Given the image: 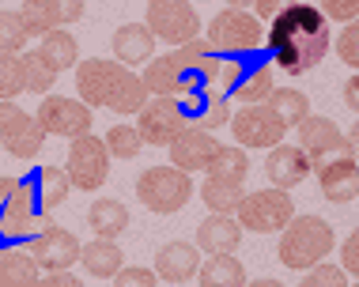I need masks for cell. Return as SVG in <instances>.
Segmentation results:
<instances>
[{
  "label": "cell",
  "mask_w": 359,
  "mask_h": 287,
  "mask_svg": "<svg viewBox=\"0 0 359 287\" xmlns=\"http://www.w3.org/2000/svg\"><path fill=\"white\" fill-rule=\"evenodd\" d=\"M322 12L325 23H355L359 15V4L355 0H325V4H314Z\"/></svg>",
  "instance_id": "cell-39"
},
{
  "label": "cell",
  "mask_w": 359,
  "mask_h": 287,
  "mask_svg": "<svg viewBox=\"0 0 359 287\" xmlns=\"http://www.w3.org/2000/svg\"><path fill=\"white\" fill-rule=\"evenodd\" d=\"M291 216H295V200H291V193H284V189H257V193H246L242 204L235 208V223L242 231H254V234L284 231Z\"/></svg>",
  "instance_id": "cell-8"
},
{
  "label": "cell",
  "mask_w": 359,
  "mask_h": 287,
  "mask_svg": "<svg viewBox=\"0 0 359 287\" xmlns=\"http://www.w3.org/2000/svg\"><path fill=\"white\" fill-rule=\"evenodd\" d=\"M197 280L201 287H246V269L235 253H216L208 261H201Z\"/></svg>",
  "instance_id": "cell-28"
},
{
  "label": "cell",
  "mask_w": 359,
  "mask_h": 287,
  "mask_svg": "<svg viewBox=\"0 0 359 287\" xmlns=\"http://www.w3.org/2000/svg\"><path fill=\"white\" fill-rule=\"evenodd\" d=\"M265 106L276 113L284 129H295L299 121L310 118V99L303 91H295V88H273V94L265 99Z\"/></svg>",
  "instance_id": "cell-31"
},
{
  "label": "cell",
  "mask_w": 359,
  "mask_h": 287,
  "mask_svg": "<svg viewBox=\"0 0 359 287\" xmlns=\"http://www.w3.org/2000/svg\"><path fill=\"white\" fill-rule=\"evenodd\" d=\"M250 174V155L242 148H219L216 159L208 162V178L219 181H246Z\"/></svg>",
  "instance_id": "cell-33"
},
{
  "label": "cell",
  "mask_w": 359,
  "mask_h": 287,
  "mask_svg": "<svg viewBox=\"0 0 359 287\" xmlns=\"http://www.w3.org/2000/svg\"><path fill=\"white\" fill-rule=\"evenodd\" d=\"M299 287H352V280L337 269V265H314V269L306 272V280H299Z\"/></svg>",
  "instance_id": "cell-38"
},
{
  "label": "cell",
  "mask_w": 359,
  "mask_h": 287,
  "mask_svg": "<svg viewBox=\"0 0 359 287\" xmlns=\"http://www.w3.org/2000/svg\"><path fill=\"white\" fill-rule=\"evenodd\" d=\"M38 57L61 76L65 69H76V64H80V46H76V38L69 31H50L38 42Z\"/></svg>",
  "instance_id": "cell-30"
},
{
  "label": "cell",
  "mask_w": 359,
  "mask_h": 287,
  "mask_svg": "<svg viewBox=\"0 0 359 287\" xmlns=\"http://www.w3.org/2000/svg\"><path fill=\"white\" fill-rule=\"evenodd\" d=\"M19 64H23V83H27V91H31V94H50L57 72L42 61V57H38V50H23V53H19Z\"/></svg>",
  "instance_id": "cell-34"
},
{
  "label": "cell",
  "mask_w": 359,
  "mask_h": 287,
  "mask_svg": "<svg viewBox=\"0 0 359 287\" xmlns=\"http://www.w3.org/2000/svg\"><path fill=\"white\" fill-rule=\"evenodd\" d=\"M201 269V250L193 242H167L159 253H155V276L167 284H186L193 280Z\"/></svg>",
  "instance_id": "cell-21"
},
{
  "label": "cell",
  "mask_w": 359,
  "mask_h": 287,
  "mask_svg": "<svg viewBox=\"0 0 359 287\" xmlns=\"http://www.w3.org/2000/svg\"><path fill=\"white\" fill-rule=\"evenodd\" d=\"M38 129L46 136H65V140H80L91 132V110L83 106L80 99H61V94H50L42 99V106L34 113Z\"/></svg>",
  "instance_id": "cell-12"
},
{
  "label": "cell",
  "mask_w": 359,
  "mask_h": 287,
  "mask_svg": "<svg viewBox=\"0 0 359 287\" xmlns=\"http://www.w3.org/2000/svg\"><path fill=\"white\" fill-rule=\"evenodd\" d=\"M352 287H355V280H352Z\"/></svg>",
  "instance_id": "cell-48"
},
{
  "label": "cell",
  "mask_w": 359,
  "mask_h": 287,
  "mask_svg": "<svg viewBox=\"0 0 359 287\" xmlns=\"http://www.w3.org/2000/svg\"><path fill=\"white\" fill-rule=\"evenodd\" d=\"M38 284V265L27 253L8 250L0 253V287H34Z\"/></svg>",
  "instance_id": "cell-32"
},
{
  "label": "cell",
  "mask_w": 359,
  "mask_h": 287,
  "mask_svg": "<svg viewBox=\"0 0 359 287\" xmlns=\"http://www.w3.org/2000/svg\"><path fill=\"white\" fill-rule=\"evenodd\" d=\"M269 53L276 57V69L287 76H303L322 64L329 53V23L314 4H284L265 34Z\"/></svg>",
  "instance_id": "cell-1"
},
{
  "label": "cell",
  "mask_w": 359,
  "mask_h": 287,
  "mask_svg": "<svg viewBox=\"0 0 359 287\" xmlns=\"http://www.w3.org/2000/svg\"><path fill=\"white\" fill-rule=\"evenodd\" d=\"M19 189V178H12V174H0V208L12 200V193Z\"/></svg>",
  "instance_id": "cell-45"
},
{
  "label": "cell",
  "mask_w": 359,
  "mask_h": 287,
  "mask_svg": "<svg viewBox=\"0 0 359 287\" xmlns=\"http://www.w3.org/2000/svg\"><path fill=\"white\" fill-rule=\"evenodd\" d=\"M219 57L205 38H193L182 50H170L148 61L140 83L151 99H189V94H216Z\"/></svg>",
  "instance_id": "cell-2"
},
{
  "label": "cell",
  "mask_w": 359,
  "mask_h": 287,
  "mask_svg": "<svg viewBox=\"0 0 359 287\" xmlns=\"http://www.w3.org/2000/svg\"><path fill=\"white\" fill-rule=\"evenodd\" d=\"M34 287H83V280H76L72 272H46V276H38Z\"/></svg>",
  "instance_id": "cell-43"
},
{
  "label": "cell",
  "mask_w": 359,
  "mask_h": 287,
  "mask_svg": "<svg viewBox=\"0 0 359 287\" xmlns=\"http://www.w3.org/2000/svg\"><path fill=\"white\" fill-rule=\"evenodd\" d=\"M106 151H110V159H137L140 151H144V144H140V132L133 129V125H114L110 132H106Z\"/></svg>",
  "instance_id": "cell-35"
},
{
  "label": "cell",
  "mask_w": 359,
  "mask_h": 287,
  "mask_svg": "<svg viewBox=\"0 0 359 287\" xmlns=\"http://www.w3.org/2000/svg\"><path fill=\"white\" fill-rule=\"evenodd\" d=\"M159 280H155L151 269H140V265H125V269L114 276V287H155Z\"/></svg>",
  "instance_id": "cell-41"
},
{
  "label": "cell",
  "mask_w": 359,
  "mask_h": 287,
  "mask_svg": "<svg viewBox=\"0 0 359 287\" xmlns=\"http://www.w3.org/2000/svg\"><path fill=\"white\" fill-rule=\"evenodd\" d=\"M231 132H235L238 148H269L273 151L276 144H284V125H280V118L273 110L261 102V106H242V110H231Z\"/></svg>",
  "instance_id": "cell-13"
},
{
  "label": "cell",
  "mask_w": 359,
  "mask_h": 287,
  "mask_svg": "<svg viewBox=\"0 0 359 287\" xmlns=\"http://www.w3.org/2000/svg\"><path fill=\"white\" fill-rule=\"evenodd\" d=\"M197 186L189 181V174L174 167H151L137 178V197L148 212H159V216H174L193 200Z\"/></svg>",
  "instance_id": "cell-7"
},
{
  "label": "cell",
  "mask_w": 359,
  "mask_h": 287,
  "mask_svg": "<svg viewBox=\"0 0 359 287\" xmlns=\"http://www.w3.org/2000/svg\"><path fill=\"white\" fill-rule=\"evenodd\" d=\"M65 174H69L72 189H87V193L102 189L106 174H110V151H106V144L95 136V132L72 140L69 162H65Z\"/></svg>",
  "instance_id": "cell-11"
},
{
  "label": "cell",
  "mask_w": 359,
  "mask_h": 287,
  "mask_svg": "<svg viewBox=\"0 0 359 287\" xmlns=\"http://www.w3.org/2000/svg\"><path fill=\"white\" fill-rule=\"evenodd\" d=\"M23 46H27V31H23V23H19V15L15 12H0V53L19 57Z\"/></svg>",
  "instance_id": "cell-37"
},
{
  "label": "cell",
  "mask_w": 359,
  "mask_h": 287,
  "mask_svg": "<svg viewBox=\"0 0 359 287\" xmlns=\"http://www.w3.org/2000/svg\"><path fill=\"white\" fill-rule=\"evenodd\" d=\"M246 8H254L250 15H254L257 23H261V19H276V12H280V4H276V0H257V4H246Z\"/></svg>",
  "instance_id": "cell-44"
},
{
  "label": "cell",
  "mask_w": 359,
  "mask_h": 287,
  "mask_svg": "<svg viewBox=\"0 0 359 287\" xmlns=\"http://www.w3.org/2000/svg\"><path fill=\"white\" fill-rule=\"evenodd\" d=\"M155 53V38L144 23H125L114 31V61L133 69V64H148Z\"/></svg>",
  "instance_id": "cell-23"
},
{
  "label": "cell",
  "mask_w": 359,
  "mask_h": 287,
  "mask_svg": "<svg viewBox=\"0 0 359 287\" xmlns=\"http://www.w3.org/2000/svg\"><path fill=\"white\" fill-rule=\"evenodd\" d=\"M80 261L83 269L95 276V280H114L125 269V257L118 242H106V238H95V242L80 246Z\"/></svg>",
  "instance_id": "cell-27"
},
{
  "label": "cell",
  "mask_w": 359,
  "mask_h": 287,
  "mask_svg": "<svg viewBox=\"0 0 359 287\" xmlns=\"http://www.w3.org/2000/svg\"><path fill=\"white\" fill-rule=\"evenodd\" d=\"M27 181H31L34 200H38V212H42L46 219H50L57 208L69 200V193H72V181H69V174H65L61 167H38Z\"/></svg>",
  "instance_id": "cell-22"
},
{
  "label": "cell",
  "mask_w": 359,
  "mask_h": 287,
  "mask_svg": "<svg viewBox=\"0 0 359 287\" xmlns=\"http://www.w3.org/2000/svg\"><path fill=\"white\" fill-rule=\"evenodd\" d=\"M76 91L87 110H114V113H140L144 102L151 99L144 91L140 76L118 61L91 57L76 64Z\"/></svg>",
  "instance_id": "cell-3"
},
{
  "label": "cell",
  "mask_w": 359,
  "mask_h": 287,
  "mask_svg": "<svg viewBox=\"0 0 359 287\" xmlns=\"http://www.w3.org/2000/svg\"><path fill=\"white\" fill-rule=\"evenodd\" d=\"M223 144L205 129H186L178 140L170 144V167L182 170V174H197V170H208V162L216 159V151Z\"/></svg>",
  "instance_id": "cell-18"
},
{
  "label": "cell",
  "mask_w": 359,
  "mask_h": 287,
  "mask_svg": "<svg viewBox=\"0 0 359 287\" xmlns=\"http://www.w3.org/2000/svg\"><path fill=\"white\" fill-rule=\"evenodd\" d=\"M31 261L46 272H69L76 261H80V238L65 227H42L34 238H31Z\"/></svg>",
  "instance_id": "cell-16"
},
{
  "label": "cell",
  "mask_w": 359,
  "mask_h": 287,
  "mask_svg": "<svg viewBox=\"0 0 359 287\" xmlns=\"http://www.w3.org/2000/svg\"><path fill=\"white\" fill-rule=\"evenodd\" d=\"M295 132H299V151L310 159V167L333 159V155H344V129L337 125V121L310 113L306 121L295 125Z\"/></svg>",
  "instance_id": "cell-17"
},
{
  "label": "cell",
  "mask_w": 359,
  "mask_h": 287,
  "mask_svg": "<svg viewBox=\"0 0 359 287\" xmlns=\"http://www.w3.org/2000/svg\"><path fill=\"white\" fill-rule=\"evenodd\" d=\"M310 170H314L310 159L299 148H291V144H276V148L265 155V174H269V181H273V189H284V193L291 186H299V181H306Z\"/></svg>",
  "instance_id": "cell-20"
},
{
  "label": "cell",
  "mask_w": 359,
  "mask_h": 287,
  "mask_svg": "<svg viewBox=\"0 0 359 287\" xmlns=\"http://www.w3.org/2000/svg\"><path fill=\"white\" fill-rule=\"evenodd\" d=\"M337 269H341L348 280L359 272V234H355V231L344 238V246H341V265H337Z\"/></svg>",
  "instance_id": "cell-42"
},
{
  "label": "cell",
  "mask_w": 359,
  "mask_h": 287,
  "mask_svg": "<svg viewBox=\"0 0 359 287\" xmlns=\"http://www.w3.org/2000/svg\"><path fill=\"white\" fill-rule=\"evenodd\" d=\"M140 144H151V148H170L182 132L189 129V118L182 110L178 99H148L144 110L137 113V125Z\"/></svg>",
  "instance_id": "cell-10"
},
{
  "label": "cell",
  "mask_w": 359,
  "mask_h": 287,
  "mask_svg": "<svg viewBox=\"0 0 359 287\" xmlns=\"http://www.w3.org/2000/svg\"><path fill=\"white\" fill-rule=\"evenodd\" d=\"M182 110H186L189 125L193 129H223L231 121V102L223 99V94H189V99H178Z\"/></svg>",
  "instance_id": "cell-25"
},
{
  "label": "cell",
  "mask_w": 359,
  "mask_h": 287,
  "mask_svg": "<svg viewBox=\"0 0 359 287\" xmlns=\"http://www.w3.org/2000/svg\"><path fill=\"white\" fill-rule=\"evenodd\" d=\"M83 8L80 0H27V4H19V23H23L27 38H46L50 31H65L69 23L76 19H83Z\"/></svg>",
  "instance_id": "cell-15"
},
{
  "label": "cell",
  "mask_w": 359,
  "mask_h": 287,
  "mask_svg": "<svg viewBox=\"0 0 359 287\" xmlns=\"http://www.w3.org/2000/svg\"><path fill=\"white\" fill-rule=\"evenodd\" d=\"M144 27L151 31L155 42H167L174 50L189 46L193 38L201 34L197 8L186 4V0H151V4L144 8Z\"/></svg>",
  "instance_id": "cell-9"
},
{
  "label": "cell",
  "mask_w": 359,
  "mask_h": 287,
  "mask_svg": "<svg viewBox=\"0 0 359 287\" xmlns=\"http://www.w3.org/2000/svg\"><path fill=\"white\" fill-rule=\"evenodd\" d=\"M0 144L15 159H34L46 144V132L19 102H0Z\"/></svg>",
  "instance_id": "cell-14"
},
{
  "label": "cell",
  "mask_w": 359,
  "mask_h": 287,
  "mask_svg": "<svg viewBox=\"0 0 359 287\" xmlns=\"http://www.w3.org/2000/svg\"><path fill=\"white\" fill-rule=\"evenodd\" d=\"M344 106L348 110H359V80H355V76L344 83Z\"/></svg>",
  "instance_id": "cell-46"
},
{
  "label": "cell",
  "mask_w": 359,
  "mask_h": 287,
  "mask_svg": "<svg viewBox=\"0 0 359 287\" xmlns=\"http://www.w3.org/2000/svg\"><path fill=\"white\" fill-rule=\"evenodd\" d=\"M238 242H242V227L235 223V216H208L197 227V250H205L208 257L235 253Z\"/></svg>",
  "instance_id": "cell-24"
},
{
  "label": "cell",
  "mask_w": 359,
  "mask_h": 287,
  "mask_svg": "<svg viewBox=\"0 0 359 287\" xmlns=\"http://www.w3.org/2000/svg\"><path fill=\"white\" fill-rule=\"evenodd\" d=\"M318 181H322V197L329 204H352L359 193V167L352 155H333L318 162Z\"/></svg>",
  "instance_id": "cell-19"
},
{
  "label": "cell",
  "mask_w": 359,
  "mask_h": 287,
  "mask_svg": "<svg viewBox=\"0 0 359 287\" xmlns=\"http://www.w3.org/2000/svg\"><path fill=\"white\" fill-rule=\"evenodd\" d=\"M205 42L212 46V53L250 57L254 50H261L265 31H261V23L242 4H231V8H223V12H216V19L208 23V38H205Z\"/></svg>",
  "instance_id": "cell-6"
},
{
  "label": "cell",
  "mask_w": 359,
  "mask_h": 287,
  "mask_svg": "<svg viewBox=\"0 0 359 287\" xmlns=\"http://www.w3.org/2000/svg\"><path fill=\"white\" fill-rule=\"evenodd\" d=\"M337 57L348 64V69H355L359 64V27L348 23L341 34H337Z\"/></svg>",
  "instance_id": "cell-40"
},
{
  "label": "cell",
  "mask_w": 359,
  "mask_h": 287,
  "mask_svg": "<svg viewBox=\"0 0 359 287\" xmlns=\"http://www.w3.org/2000/svg\"><path fill=\"white\" fill-rule=\"evenodd\" d=\"M87 223H91L95 238H106V242H118V234L129 231V208L121 204V200L114 197H102L91 204V212H87Z\"/></svg>",
  "instance_id": "cell-26"
},
{
  "label": "cell",
  "mask_w": 359,
  "mask_h": 287,
  "mask_svg": "<svg viewBox=\"0 0 359 287\" xmlns=\"http://www.w3.org/2000/svg\"><path fill=\"white\" fill-rule=\"evenodd\" d=\"M333 246H337V234L322 216H291L276 250H280V265L284 269L310 272L314 265L325 261Z\"/></svg>",
  "instance_id": "cell-4"
},
{
  "label": "cell",
  "mask_w": 359,
  "mask_h": 287,
  "mask_svg": "<svg viewBox=\"0 0 359 287\" xmlns=\"http://www.w3.org/2000/svg\"><path fill=\"white\" fill-rule=\"evenodd\" d=\"M246 181H219V178H205V186H197L201 200L208 204L212 216H235V208L246 197Z\"/></svg>",
  "instance_id": "cell-29"
},
{
  "label": "cell",
  "mask_w": 359,
  "mask_h": 287,
  "mask_svg": "<svg viewBox=\"0 0 359 287\" xmlns=\"http://www.w3.org/2000/svg\"><path fill=\"white\" fill-rule=\"evenodd\" d=\"M27 91L23 83V64L12 53H0V102H15Z\"/></svg>",
  "instance_id": "cell-36"
},
{
  "label": "cell",
  "mask_w": 359,
  "mask_h": 287,
  "mask_svg": "<svg viewBox=\"0 0 359 287\" xmlns=\"http://www.w3.org/2000/svg\"><path fill=\"white\" fill-rule=\"evenodd\" d=\"M246 287H284L280 280H254V284H246Z\"/></svg>",
  "instance_id": "cell-47"
},
{
  "label": "cell",
  "mask_w": 359,
  "mask_h": 287,
  "mask_svg": "<svg viewBox=\"0 0 359 287\" xmlns=\"http://www.w3.org/2000/svg\"><path fill=\"white\" fill-rule=\"evenodd\" d=\"M273 69L261 61H246V57H219L216 72V94L223 99H242V106H261L273 94Z\"/></svg>",
  "instance_id": "cell-5"
}]
</instances>
